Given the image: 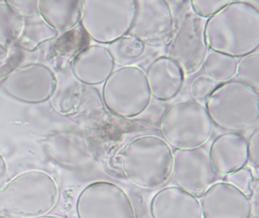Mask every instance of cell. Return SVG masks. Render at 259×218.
<instances>
[{"label": "cell", "mask_w": 259, "mask_h": 218, "mask_svg": "<svg viewBox=\"0 0 259 218\" xmlns=\"http://www.w3.org/2000/svg\"><path fill=\"white\" fill-rule=\"evenodd\" d=\"M0 218H10L8 216L5 214H0Z\"/></svg>", "instance_id": "cell-34"}, {"label": "cell", "mask_w": 259, "mask_h": 218, "mask_svg": "<svg viewBox=\"0 0 259 218\" xmlns=\"http://www.w3.org/2000/svg\"><path fill=\"white\" fill-rule=\"evenodd\" d=\"M238 63L237 58L209 50L203 66L206 76L222 83L232 80L236 75Z\"/></svg>", "instance_id": "cell-23"}, {"label": "cell", "mask_w": 259, "mask_h": 218, "mask_svg": "<svg viewBox=\"0 0 259 218\" xmlns=\"http://www.w3.org/2000/svg\"><path fill=\"white\" fill-rule=\"evenodd\" d=\"M247 150L248 163L257 171L259 168V130L257 125L255 126V128L247 140Z\"/></svg>", "instance_id": "cell-29"}, {"label": "cell", "mask_w": 259, "mask_h": 218, "mask_svg": "<svg viewBox=\"0 0 259 218\" xmlns=\"http://www.w3.org/2000/svg\"><path fill=\"white\" fill-rule=\"evenodd\" d=\"M254 180L255 179L253 177L251 171L244 168L237 172L228 176L227 181L233 183L249 195L248 189H251Z\"/></svg>", "instance_id": "cell-28"}, {"label": "cell", "mask_w": 259, "mask_h": 218, "mask_svg": "<svg viewBox=\"0 0 259 218\" xmlns=\"http://www.w3.org/2000/svg\"><path fill=\"white\" fill-rule=\"evenodd\" d=\"M8 182V167L4 156L0 154V189Z\"/></svg>", "instance_id": "cell-30"}, {"label": "cell", "mask_w": 259, "mask_h": 218, "mask_svg": "<svg viewBox=\"0 0 259 218\" xmlns=\"http://www.w3.org/2000/svg\"><path fill=\"white\" fill-rule=\"evenodd\" d=\"M54 40L55 42L51 47L49 56H71L73 59L80 51L89 45L90 38L79 24L75 28L64 32L61 36H57Z\"/></svg>", "instance_id": "cell-24"}, {"label": "cell", "mask_w": 259, "mask_h": 218, "mask_svg": "<svg viewBox=\"0 0 259 218\" xmlns=\"http://www.w3.org/2000/svg\"><path fill=\"white\" fill-rule=\"evenodd\" d=\"M203 218H251V198L228 181H215L200 198Z\"/></svg>", "instance_id": "cell-13"}, {"label": "cell", "mask_w": 259, "mask_h": 218, "mask_svg": "<svg viewBox=\"0 0 259 218\" xmlns=\"http://www.w3.org/2000/svg\"><path fill=\"white\" fill-rule=\"evenodd\" d=\"M37 9L44 19L57 32L69 31L81 22L83 1H37Z\"/></svg>", "instance_id": "cell-19"}, {"label": "cell", "mask_w": 259, "mask_h": 218, "mask_svg": "<svg viewBox=\"0 0 259 218\" xmlns=\"http://www.w3.org/2000/svg\"><path fill=\"white\" fill-rule=\"evenodd\" d=\"M145 73L151 96L160 101H169L177 96L186 78L180 65L167 56L154 59Z\"/></svg>", "instance_id": "cell-18"}, {"label": "cell", "mask_w": 259, "mask_h": 218, "mask_svg": "<svg viewBox=\"0 0 259 218\" xmlns=\"http://www.w3.org/2000/svg\"><path fill=\"white\" fill-rule=\"evenodd\" d=\"M216 177L204 146L174 151L172 177L176 186L198 196L216 181Z\"/></svg>", "instance_id": "cell-12"}, {"label": "cell", "mask_w": 259, "mask_h": 218, "mask_svg": "<svg viewBox=\"0 0 259 218\" xmlns=\"http://www.w3.org/2000/svg\"><path fill=\"white\" fill-rule=\"evenodd\" d=\"M230 0L228 1H206V0H192L189 2L192 12L204 19L209 18L216 15L222 10L227 5L230 4Z\"/></svg>", "instance_id": "cell-27"}, {"label": "cell", "mask_w": 259, "mask_h": 218, "mask_svg": "<svg viewBox=\"0 0 259 218\" xmlns=\"http://www.w3.org/2000/svg\"><path fill=\"white\" fill-rule=\"evenodd\" d=\"M75 211L78 218H139L126 191L107 180L87 185L77 198Z\"/></svg>", "instance_id": "cell-8"}, {"label": "cell", "mask_w": 259, "mask_h": 218, "mask_svg": "<svg viewBox=\"0 0 259 218\" xmlns=\"http://www.w3.org/2000/svg\"><path fill=\"white\" fill-rule=\"evenodd\" d=\"M35 218H64L63 216H58V215L47 214L45 216H38Z\"/></svg>", "instance_id": "cell-33"}, {"label": "cell", "mask_w": 259, "mask_h": 218, "mask_svg": "<svg viewBox=\"0 0 259 218\" xmlns=\"http://www.w3.org/2000/svg\"><path fill=\"white\" fill-rule=\"evenodd\" d=\"M147 45L136 36L127 34L107 45V49L115 65H136L146 51Z\"/></svg>", "instance_id": "cell-21"}, {"label": "cell", "mask_w": 259, "mask_h": 218, "mask_svg": "<svg viewBox=\"0 0 259 218\" xmlns=\"http://www.w3.org/2000/svg\"><path fill=\"white\" fill-rule=\"evenodd\" d=\"M236 74L239 81L259 93V53L244 56L238 63Z\"/></svg>", "instance_id": "cell-25"}, {"label": "cell", "mask_w": 259, "mask_h": 218, "mask_svg": "<svg viewBox=\"0 0 259 218\" xmlns=\"http://www.w3.org/2000/svg\"><path fill=\"white\" fill-rule=\"evenodd\" d=\"M57 86L54 71L40 63L14 68L1 83V87L7 95L27 104L45 102L55 93Z\"/></svg>", "instance_id": "cell-9"}, {"label": "cell", "mask_w": 259, "mask_h": 218, "mask_svg": "<svg viewBox=\"0 0 259 218\" xmlns=\"http://www.w3.org/2000/svg\"><path fill=\"white\" fill-rule=\"evenodd\" d=\"M58 183L41 170L23 171L0 189V212L16 218L50 214L60 200Z\"/></svg>", "instance_id": "cell-3"}, {"label": "cell", "mask_w": 259, "mask_h": 218, "mask_svg": "<svg viewBox=\"0 0 259 218\" xmlns=\"http://www.w3.org/2000/svg\"><path fill=\"white\" fill-rule=\"evenodd\" d=\"M252 190V198H251V205H252L253 215L257 216L258 214V183L254 186Z\"/></svg>", "instance_id": "cell-31"}, {"label": "cell", "mask_w": 259, "mask_h": 218, "mask_svg": "<svg viewBox=\"0 0 259 218\" xmlns=\"http://www.w3.org/2000/svg\"><path fill=\"white\" fill-rule=\"evenodd\" d=\"M174 12L169 2L138 0L133 26L128 34L146 45L160 47L170 42L174 30Z\"/></svg>", "instance_id": "cell-11"}, {"label": "cell", "mask_w": 259, "mask_h": 218, "mask_svg": "<svg viewBox=\"0 0 259 218\" xmlns=\"http://www.w3.org/2000/svg\"><path fill=\"white\" fill-rule=\"evenodd\" d=\"M208 154L217 174L231 175L248 163L247 139L239 133H223L213 139Z\"/></svg>", "instance_id": "cell-17"}, {"label": "cell", "mask_w": 259, "mask_h": 218, "mask_svg": "<svg viewBox=\"0 0 259 218\" xmlns=\"http://www.w3.org/2000/svg\"><path fill=\"white\" fill-rule=\"evenodd\" d=\"M208 49L235 58L257 51L259 10L249 2L231 1L204 24Z\"/></svg>", "instance_id": "cell-1"}, {"label": "cell", "mask_w": 259, "mask_h": 218, "mask_svg": "<svg viewBox=\"0 0 259 218\" xmlns=\"http://www.w3.org/2000/svg\"><path fill=\"white\" fill-rule=\"evenodd\" d=\"M259 94L239 80L220 83L209 95L204 107L213 125L239 133L258 123Z\"/></svg>", "instance_id": "cell-4"}, {"label": "cell", "mask_w": 259, "mask_h": 218, "mask_svg": "<svg viewBox=\"0 0 259 218\" xmlns=\"http://www.w3.org/2000/svg\"><path fill=\"white\" fill-rule=\"evenodd\" d=\"M58 36V32L44 19L38 11L34 10L23 15L22 30L15 44L22 49L32 51Z\"/></svg>", "instance_id": "cell-20"}, {"label": "cell", "mask_w": 259, "mask_h": 218, "mask_svg": "<svg viewBox=\"0 0 259 218\" xmlns=\"http://www.w3.org/2000/svg\"><path fill=\"white\" fill-rule=\"evenodd\" d=\"M43 148L51 160L65 168H84L95 160V154L89 139L78 132L51 133L43 141Z\"/></svg>", "instance_id": "cell-14"}, {"label": "cell", "mask_w": 259, "mask_h": 218, "mask_svg": "<svg viewBox=\"0 0 259 218\" xmlns=\"http://www.w3.org/2000/svg\"><path fill=\"white\" fill-rule=\"evenodd\" d=\"M23 15L13 2H0V45L10 49L16 43L22 27Z\"/></svg>", "instance_id": "cell-22"}, {"label": "cell", "mask_w": 259, "mask_h": 218, "mask_svg": "<svg viewBox=\"0 0 259 218\" xmlns=\"http://www.w3.org/2000/svg\"><path fill=\"white\" fill-rule=\"evenodd\" d=\"M174 150L161 136L143 134L125 145L121 168L127 180L138 188L160 189L172 177Z\"/></svg>", "instance_id": "cell-2"}, {"label": "cell", "mask_w": 259, "mask_h": 218, "mask_svg": "<svg viewBox=\"0 0 259 218\" xmlns=\"http://www.w3.org/2000/svg\"><path fill=\"white\" fill-rule=\"evenodd\" d=\"M151 98L146 73L138 65L114 70L103 84L102 103L119 118L131 119L142 115L149 107Z\"/></svg>", "instance_id": "cell-5"}, {"label": "cell", "mask_w": 259, "mask_h": 218, "mask_svg": "<svg viewBox=\"0 0 259 218\" xmlns=\"http://www.w3.org/2000/svg\"><path fill=\"white\" fill-rule=\"evenodd\" d=\"M136 12V0H87L80 24L90 39L108 45L128 34Z\"/></svg>", "instance_id": "cell-7"}, {"label": "cell", "mask_w": 259, "mask_h": 218, "mask_svg": "<svg viewBox=\"0 0 259 218\" xmlns=\"http://www.w3.org/2000/svg\"><path fill=\"white\" fill-rule=\"evenodd\" d=\"M219 84L207 76H199L191 82L189 93L193 101L204 105L209 95Z\"/></svg>", "instance_id": "cell-26"}, {"label": "cell", "mask_w": 259, "mask_h": 218, "mask_svg": "<svg viewBox=\"0 0 259 218\" xmlns=\"http://www.w3.org/2000/svg\"><path fill=\"white\" fill-rule=\"evenodd\" d=\"M204 24V19L188 12L169 42L167 56L180 65L186 77L199 71L208 52Z\"/></svg>", "instance_id": "cell-10"}, {"label": "cell", "mask_w": 259, "mask_h": 218, "mask_svg": "<svg viewBox=\"0 0 259 218\" xmlns=\"http://www.w3.org/2000/svg\"><path fill=\"white\" fill-rule=\"evenodd\" d=\"M115 63L107 47L89 44L71 62L74 77L87 86L104 84L115 70Z\"/></svg>", "instance_id": "cell-16"}, {"label": "cell", "mask_w": 259, "mask_h": 218, "mask_svg": "<svg viewBox=\"0 0 259 218\" xmlns=\"http://www.w3.org/2000/svg\"><path fill=\"white\" fill-rule=\"evenodd\" d=\"M213 124L204 104L193 100L171 105L162 115L163 139L176 149L204 146L211 137Z\"/></svg>", "instance_id": "cell-6"}, {"label": "cell", "mask_w": 259, "mask_h": 218, "mask_svg": "<svg viewBox=\"0 0 259 218\" xmlns=\"http://www.w3.org/2000/svg\"><path fill=\"white\" fill-rule=\"evenodd\" d=\"M151 218H203L196 195L177 186H163L150 200Z\"/></svg>", "instance_id": "cell-15"}, {"label": "cell", "mask_w": 259, "mask_h": 218, "mask_svg": "<svg viewBox=\"0 0 259 218\" xmlns=\"http://www.w3.org/2000/svg\"><path fill=\"white\" fill-rule=\"evenodd\" d=\"M10 56V49L0 45V65L6 62Z\"/></svg>", "instance_id": "cell-32"}]
</instances>
